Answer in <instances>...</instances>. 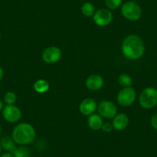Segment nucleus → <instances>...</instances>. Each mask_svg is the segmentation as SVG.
<instances>
[{"label":"nucleus","mask_w":157,"mask_h":157,"mask_svg":"<svg viewBox=\"0 0 157 157\" xmlns=\"http://www.w3.org/2000/svg\"><path fill=\"white\" fill-rule=\"evenodd\" d=\"M121 50L127 59L137 60L144 55V42L137 35H129L123 39Z\"/></svg>","instance_id":"f257e3e1"},{"label":"nucleus","mask_w":157,"mask_h":157,"mask_svg":"<svg viewBox=\"0 0 157 157\" xmlns=\"http://www.w3.org/2000/svg\"><path fill=\"white\" fill-rule=\"evenodd\" d=\"M36 132L35 128L28 123H21L15 126L12 132V138L16 144L26 146L36 140Z\"/></svg>","instance_id":"f03ea898"},{"label":"nucleus","mask_w":157,"mask_h":157,"mask_svg":"<svg viewBox=\"0 0 157 157\" xmlns=\"http://www.w3.org/2000/svg\"><path fill=\"white\" fill-rule=\"evenodd\" d=\"M142 9L137 2L134 1H127L121 6V14L129 21L136 22L142 17Z\"/></svg>","instance_id":"7ed1b4c3"},{"label":"nucleus","mask_w":157,"mask_h":157,"mask_svg":"<svg viewBox=\"0 0 157 157\" xmlns=\"http://www.w3.org/2000/svg\"><path fill=\"white\" fill-rule=\"evenodd\" d=\"M139 102L143 109L153 108L157 105V90L153 87H147L140 93Z\"/></svg>","instance_id":"20e7f679"},{"label":"nucleus","mask_w":157,"mask_h":157,"mask_svg":"<svg viewBox=\"0 0 157 157\" xmlns=\"http://www.w3.org/2000/svg\"><path fill=\"white\" fill-rule=\"evenodd\" d=\"M136 99V90L131 87H124L117 94V102L123 107H129L134 103Z\"/></svg>","instance_id":"39448f33"},{"label":"nucleus","mask_w":157,"mask_h":157,"mask_svg":"<svg viewBox=\"0 0 157 157\" xmlns=\"http://www.w3.org/2000/svg\"><path fill=\"white\" fill-rule=\"evenodd\" d=\"M98 114L105 119H113L117 114V107L112 101H101L97 105Z\"/></svg>","instance_id":"423d86ee"},{"label":"nucleus","mask_w":157,"mask_h":157,"mask_svg":"<svg viewBox=\"0 0 157 157\" xmlns=\"http://www.w3.org/2000/svg\"><path fill=\"white\" fill-rule=\"evenodd\" d=\"M113 19L112 12L108 9H99L93 16L94 23L99 27H105L109 25Z\"/></svg>","instance_id":"0eeeda50"},{"label":"nucleus","mask_w":157,"mask_h":157,"mask_svg":"<svg viewBox=\"0 0 157 157\" xmlns=\"http://www.w3.org/2000/svg\"><path fill=\"white\" fill-rule=\"evenodd\" d=\"M2 117L6 122L16 123L22 118V112L20 109L15 105H6L2 110Z\"/></svg>","instance_id":"6e6552de"},{"label":"nucleus","mask_w":157,"mask_h":157,"mask_svg":"<svg viewBox=\"0 0 157 157\" xmlns=\"http://www.w3.org/2000/svg\"><path fill=\"white\" fill-rule=\"evenodd\" d=\"M62 58V51L57 46H49L43 50L42 59L48 64H53L59 61Z\"/></svg>","instance_id":"1a4fd4ad"},{"label":"nucleus","mask_w":157,"mask_h":157,"mask_svg":"<svg viewBox=\"0 0 157 157\" xmlns=\"http://www.w3.org/2000/svg\"><path fill=\"white\" fill-rule=\"evenodd\" d=\"M79 112L83 116H90V115L95 113L97 109V103L96 101L91 98H86L78 105Z\"/></svg>","instance_id":"9d476101"},{"label":"nucleus","mask_w":157,"mask_h":157,"mask_svg":"<svg viewBox=\"0 0 157 157\" xmlns=\"http://www.w3.org/2000/svg\"><path fill=\"white\" fill-rule=\"evenodd\" d=\"M86 86L91 91H98L101 90L104 85V79L100 75L93 74L86 79Z\"/></svg>","instance_id":"9b49d317"},{"label":"nucleus","mask_w":157,"mask_h":157,"mask_svg":"<svg viewBox=\"0 0 157 157\" xmlns=\"http://www.w3.org/2000/svg\"><path fill=\"white\" fill-rule=\"evenodd\" d=\"M129 123V116L126 113H119L115 116L113 119V129L117 131H123L127 128Z\"/></svg>","instance_id":"f8f14e48"},{"label":"nucleus","mask_w":157,"mask_h":157,"mask_svg":"<svg viewBox=\"0 0 157 157\" xmlns=\"http://www.w3.org/2000/svg\"><path fill=\"white\" fill-rule=\"evenodd\" d=\"M87 123H88L89 127L92 130L98 131L102 129V126L103 125V120L99 114L93 113V114L89 116Z\"/></svg>","instance_id":"ddd939ff"},{"label":"nucleus","mask_w":157,"mask_h":157,"mask_svg":"<svg viewBox=\"0 0 157 157\" xmlns=\"http://www.w3.org/2000/svg\"><path fill=\"white\" fill-rule=\"evenodd\" d=\"M0 144L2 146V149H4V150L8 152H11V153H13V152L16 148V143H15L13 138L9 136H2L0 140Z\"/></svg>","instance_id":"4468645a"},{"label":"nucleus","mask_w":157,"mask_h":157,"mask_svg":"<svg viewBox=\"0 0 157 157\" xmlns=\"http://www.w3.org/2000/svg\"><path fill=\"white\" fill-rule=\"evenodd\" d=\"M33 89L38 93H45L49 90V82L44 78L38 79L33 84Z\"/></svg>","instance_id":"2eb2a0df"},{"label":"nucleus","mask_w":157,"mask_h":157,"mask_svg":"<svg viewBox=\"0 0 157 157\" xmlns=\"http://www.w3.org/2000/svg\"><path fill=\"white\" fill-rule=\"evenodd\" d=\"M81 12L82 15L87 18L93 17L94 13H96V8L94 5L90 2H84L81 6Z\"/></svg>","instance_id":"dca6fc26"},{"label":"nucleus","mask_w":157,"mask_h":157,"mask_svg":"<svg viewBox=\"0 0 157 157\" xmlns=\"http://www.w3.org/2000/svg\"><path fill=\"white\" fill-rule=\"evenodd\" d=\"M118 82L123 88L124 87H131L132 85V78L128 74L123 73L120 75V76L118 78Z\"/></svg>","instance_id":"f3484780"},{"label":"nucleus","mask_w":157,"mask_h":157,"mask_svg":"<svg viewBox=\"0 0 157 157\" xmlns=\"http://www.w3.org/2000/svg\"><path fill=\"white\" fill-rule=\"evenodd\" d=\"M14 157H29L30 152L25 146H21L16 147V149L13 152Z\"/></svg>","instance_id":"a211bd4d"},{"label":"nucleus","mask_w":157,"mask_h":157,"mask_svg":"<svg viewBox=\"0 0 157 157\" xmlns=\"http://www.w3.org/2000/svg\"><path fill=\"white\" fill-rule=\"evenodd\" d=\"M3 99L6 105H14L16 101H17V96L13 92L9 91L4 95Z\"/></svg>","instance_id":"6ab92c4d"},{"label":"nucleus","mask_w":157,"mask_h":157,"mask_svg":"<svg viewBox=\"0 0 157 157\" xmlns=\"http://www.w3.org/2000/svg\"><path fill=\"white\" fill-rule=\"evenodd\" d=\"M105 4L108 10H114L123 5V0H105Z\"/></svg>","instance_id":"aec40b11"},{"label":"nucleus","mask_w":157,"mask_h":157,"mask_svg":"<svg viewBox=\"0 0 157 157\" xmlns=\"http://www.w3.org/2000/svg\"><path fill=\"white\" fill-rule=\"evenodd\" d=\"M102 129V132H104L105 133H109V132H111L112 131H113V129H113V126L112 123L106 122V123H103V125H102V129Z\"/></svg>","instance_id":"412c9836"},{"label":"nucleus","mask_w":157,"mask_h":157,"mask_svg":"<svg viewBox=\"0 0 157 157\" xmlns=\"http://www.w3.org/2000/svg\"><path fill=\"white\" fill-rule=\"evenodd\" d=\"M150 123L152 127H153L155 130H157V113H155V114L151 117Z\"/></svg>","instance_id":"4be33fe9"},{"label":"nucleus","mask_w":157,"mask_h":157,"mask_svg":"<svg viewBox=\"0 0 157 157\" xmlns=\"http://www.w3.org/2000/svg\"><path fill=\"white\" fill-rule=\"evenodd\" d=\"M0 157H14V155H13V153H11V152H5V153L2 154V155H0Z\"/></svg>","instance_id":"5701e85b"},{"label":"nucleus","mask_w":157,"mask_h":157,"mask_svg":"<svg viewBox=\"0 0 157 157\" xmlns=\"http://www.w3.org/2000/svg\"><path fill=\"white\" fill-rule=\"evenodd\" d=\"M4 76V71H3V69H2L1 66H0V81L2 80V78H3Z\"/></svg>","instance_id":"b1692460"},{"label":"nucleus","mask_w":157,"mask_h":157,"mask_svg":"<svg viewBox=\"0 0 157 157\" xmlns=\"http://www.w3.org/2000/svg\"><path fill=\"white\" fill-rule=\"evenodd\" d=\"M3 103H2V100H1V99H0V112L2 111V109H3Z\"/></svg>","instance_id":"393cba45"},{"label":"nucleus","mask_w":157,"mask_h":157,"mask_svg":"<svg viewBox=\"0 0 157 157\" xmlns=\"http://www.w3.org/2000/svg\"><path fill=\"white\" fill-rule=\"evenodd\" d=\"M2 146H1V144H0V154H1V152H2Z\"/></svg>","instance_id":"a878e982"},{"label":"nucleus","mask_w":157,"mask_h":157,"mask_svg":"<svg viewBox=\"0 0 157 157\" xmlns=\"http://www.w3.org/2000/svg\"><path fill=\"white\" fill-rule=\"evenodd\" d=\"M1 132H2V127H1V125H0V134H1Z\"/></svg>","instance_id":"bb28decb"},{"label":"nucleus","mask_w":157,"mask_h":157,"mask_svg":"<svg viewBox=\"0 0 157 157\" xmlns=\"http://www.w3.org/2000/svg\"><path fill=\"white\" fill-rule=\"evenodd\" d=\"M1 39H2V36H1V34H0V41H1Z\"/></svg>","instance_id":"cd10ccee"},{"label":"nucleus","mask_w":157,"mask_h":157,"mask_svg":"<svg viewBox=\"0 0 157 157\" xmlns=\"http://www.w3.org/2000/svg\"><path fill=\"white\" fill-rule=\"evenodd\" d=\"M156 107H157V105H156Z\"/></svg>","instance_id":"c85d7f7f"}]
</instances>
